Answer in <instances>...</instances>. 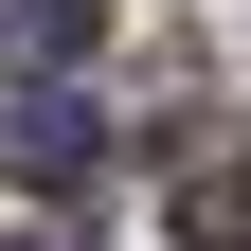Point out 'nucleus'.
Returning <instances> with one entry per match:
<instances>
[{
    "label": "nucleus",
    "mask_w": 251,
    "mask_h": 251,
    "mask_svg": "<svg viewBox=\"0 0 251 251\" xmlns=\"http://www.w3.org/2000/svg\"><path fill=\"white\" fill-rule=\"evenodd\" d=\"M179 251H251V144H233V126L179 144Z\"/></svg>",
    "instance_id": "obj_1"
},
{
    "label": "nucleus",
    "mask_w": 251,
    "mask_h": 251,
    "mask_svg": "<svg viewBox=\"0 0 251 251\" xmlns=\"http://www.w3.org/2000/svg\"><path fill=\"white\" fill-rule=\"evenodd\" d=\"M0 54H90V0H0Z\"/></svg>",
    "instance_id": "obj_2"
},
{
    "label": "nucleus",
    "mask_w": 251,
    "mask_h": 251,
    "mask_svg": "<svg viewBox=\"0 0 251 251\" xmlns=\"http://www.w3.org/2000/svg\"><path fill=\"white\" fill-rule=\"evenodd\" d=\"M18 162L36 179H90V108H18Z\"/></svg>",
    "instance_id": "obj_3"
}]
</instances>
